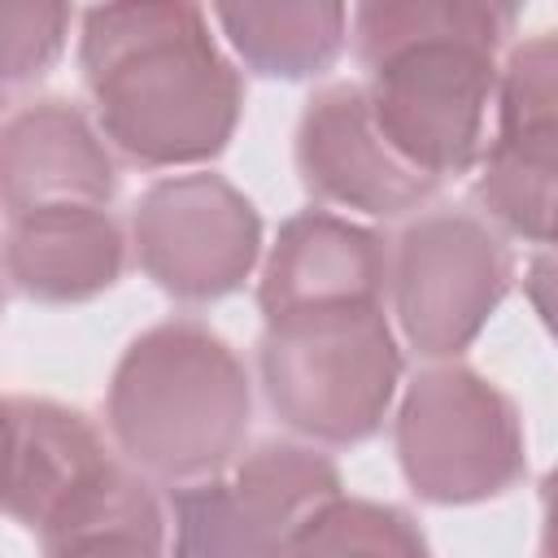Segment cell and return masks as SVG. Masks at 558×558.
Returning a JSON list of instances; mask_svg holds the SVG:
<instances>
[{
  "label": "cell",
  "mask_w": 558,
  "mask_h": 558,
  "mask_svg": "<svg viewBox=\"0 0 558 558\" xmlns=\"http://www.w3.org/2000/svg\"><path fill=\"white\" fill-rule=\"evenodd\" d=\"M523 288H527V301L541 314L545 331L558 340V244H541V253L527 262Z\"/></svg>",
  "instance_id": "obj_19"
},
{
  "label": "cell",
  "mask_w": 558,
  "mask_h": 558,
  "mask_svg": "<svg viewBox=\"0 0 558 558\" xmlns=\"http://www.w3.org/2000/svg\"><path fill=\"white\" fill-rule=\"evenodd\" d=\"M96 131L70 100H35L4 122L0 140V196L4 214L35 205L78 201L109 205L118 166Z\"/></svg>",
  "instance_id": "obj_12"
},
{
  "label": "cell",
  "mask_w": 558,
  "mask_h": 558,
  "mask_svg": "<svg viewBox=\"0 0 558 558\" xmlns=\"http://www.w3.org/2000/svg\"><path fill=\"white\" fill-rule=\"evenodd\" d=\"M514 283V257L488 218L427 209L392 244L388 296L401 340L432 362L475 344Z\"/></svg>",
  "instance_id": "obj_5"
},
{
  "label": "cell",
  "mask_w": 558,
  "mask_h": 558,
  "mask_svg": "<svg viewBox=\"0 0 558 558\" xmlns=\"http://www.w3.org/2000/svg\"><path fill=\"white\" fill-rule=\"evenodd\" d=\"M257 375L270 414L314 445L371 440L401 384V344L384 301H336L266 318Z\"/></svg>",
  "instance_id": "obj_3"
},
{
  "label": "cell",
  "mask_w": 558,
  "mask_h": 558,
  "mask_svg": "<svg viewBox=\"0 0 558 558\" xmlns=\"http://www.w3.org/2000/svg\"><path fill=\"white\" fill-rule=\"evenodd\" d=\"M541 554H558V466L541 484Z\"/></svg>",
  "instance_id": "obj_20"
},
{
  "label": "cell",
  "mask_w": 558,
  "mask_h": 558,
  "mask_svg": "<svg viewBox=\"0 0 558 558\" xmlns=\"http://www.w3.org/2000/svg\"><path fill=\"white\" fill-rule=\"evenodd\" d=\"M392 440L405 484L432 506L501 497L527 471L523 418L514 401L453 357L405 384Z\"/></svg>",
  "instance_id": "obj_4"
},
{
  "label": "cell",
  "mask_w": 558,
  "mask_h": 558,
  "mask_svg": "<svg viewBox=\"0 0 558 558\" xmlns=\"http://www.w3.org/2000/svg\"><path fill=\"white\" fill-rule=\"evenodd\" d=\"M4 436H9L4 510L13 523H22L35 536L96 471L113 462L100 432L78 410L48 397H9Z\"/></svg>",
  "instance_id": "obj_13"
},
{
  "label": "cell",
  "mask_w": 558,
  "mask_h": 558,
  "mask_svg": "<svg viewBox=\"0 0 558 558\" xmlns=\"http://www.w3.org/2000/svg\"><path fill=\"white\" fill-rule=\"evenodd\" d=\"M296 170L310 196L371 218H401L440 187L379 131L366 83L318 87L296 122Z\"/></svg>",
  "instance_id": "obj_9"
},
{
  "label": "cell",
  "mask_w": 558,
  "mask_h": 558,
  "mask_svg": "<svg viewBox=\"0 0 558 558\" xmlns=\"http://www.w3.org/2000/svg\"><path fill=\"white\" fill-rule=\"evenodd\" d=\"M214 17L244 70L283 83L331 70L349 39V0H214Z\"/></svg>",
  "instance_id": "obj_14"
},
{
  "label": "cell",
  "mask_w": 558,
  "mask_h": 558,
  "mask_svg": "<svg viewBox=\"0 0 558 558\" xmlns=\"http://www.w3.org/2000/svg\"><path fill=\"white\" fill-rule=\"evenodd\" d=\"M4 17V83L22 87L52 70L70 35V0H0Z\"/></svg>",
  "instance_id": "obj_18"
},
{
  "label": "cell",
  "mask_w": 558,
  "mask_h": 558,
  "mask_svg": "<svg viewBox=\"0 0 558 558\" xmlns=\"http://www.w3.org/2000/svg\"><path fill=\"white\" fill-rule=\"evenodd\" d=\"M327 453L296 440H266L231 462V475L174 484L179 554H288L292 536L340 493Z\"/></svg>",
  "instance_id": "obj_7"
},
{
  "label": "cell",
  "mask_w": 558,
  "mask_h": 558,
  "mask_svg": "<svg viewBox=\"0 0 558 558\" xmlns=\"http://www.w3.org/2000/svg\"><path fill=\"white\" fill-rule=\"evenodd\" d=\"M497 74V44L427 39L366 65V96L392 148L445 183L484 157Z\"/></svg>",
  "instance_id": "obj_6"
},
{
  "label": "cell",
  "mask_w": 558,
  "mask_h": 558,
  "mask_svg": "<svg viewBox=\"0 0 558 558\" xmlns=\"http://www.w3.org/2000/svg\"><path fill=\"white\" fill-rule=\"evenodd\" d=\"M4 218V279L13 296L78 305L118 283L126 240L105 205L57 201Z\"/></svg>",
  "instance_id": "obj_10"
},
{
  "label": "cell",
  "mask_w": 558,
  "mask_h": 558,
  "mask_svg": "<svg viewBox=\"0 0 558 558\" xmlns=\"http://www.w3.org/2000/svg\"><path fill=\"white\" fill-rule=\"evenodd\" d=\"M545 244H558V231H554V235H549V240H545Z\"/></svg>",
  "instance_id": "obj_22"
},
{
  "label": "cell",
  "mask_w": 558,
  "mask_h": 558,
  "mask_svg": "<svg viewBox=\"0 0 558 558\" xmlns=\"http://www.w3.org/2000/svg\"><path fill=\"white\" fill-rule=\"evenodd\" d=\"M131 244L140 270L166 296L205 305L231 296L253 275L262 257V218L222 174H170L135 201Z\"/></svg>",
  "instance_id": "obj_8"
},
{
  "label": "cell",
  "mask_w": 558,
  "mask_h": 558,
  "mask_svg": "<svg viewBox=\"0 0 558 558\" xmlns=\"http://www.w3.org/2000/svg\"><path fill=\"white\" fill-rule=\"evenodd\" d=\"M105 414L131 466L166 484H192L244 453L253 388L218 331L196 318H166L118 357Z\"/></svg>",
  "instance_id": "obj_2"
},
{
  "label": "cell",
  "mask_w": 558,
  "mask_h": 558,
  "mask_svg": "<svg viewBox=\"0 0 558 558\" xmlns=\"http://www.w3.org/2000/svg\"><path fill=\"white\" fill-rule=\"evenodd\" d=\"M35 541L44 554H161L166 514L148 480L113 458L48 519Z\"/></svg>",
  "instance_id": "obj_15"
},
{
  "label": "cell",
  "mask_w": 558,
  "mask_h": 558,
  "mask_svg": "<svg viewBox=\"0 0 558 558\" xmlns=\"http://www.w3.org/2000/svg\"><path fill=\"white\" fill-rule=\"evenodd\" d=\"M506 22L488 0H353V52L366 65L427 39L501 44Z\"/></svg>",
  "instance_id": "obj_16"
},
{
  "label": "cell",
  "mask_w": 558,
  "mask_h": 558,
  "mask_svg": "<svg viewBox=\"0 0 558 558\" xmlns=\"http://www.w3.org/2000/svg\"><path fill=\"white\" fill-rule=\"evenodd\" d=\"M78 65L105 140L135 166H205L240 126V70L196 0L92 4Z\"/></svg>",
  "instance_id": "obj_1"
},
{
  "label": "cell",
  "mask_w": 558,
  "mask_h": 558,
  "mask_svg": "<svg viewBox=\"0 0 558 558\" xmlns=\"http://www.w3.org/2000/svg\"><path fill=\"white\" fill-rule=\"evenodd\" d=\"M488 4H493V9H497V17L510 26V22L523 13V4H527V0H488Z\"/></svg>",
  "instance_id": "obj_21"
},
{
  "label": "cell",
  "mask_w": 558,
  "mask_h": 558,
  "mask_svg": "<svg viewBox=\"0 0 558 558\" xmlns=\"http://www.w3.org/2000/svg\"><path fill=\"white\" fill-rule=\"evenodd\" d=\"M427 536L401 506L336 493L288 545V554H423Z\"/></svg>",
  "instance_id": "obj_17"
},
{
  "label": "cell",
  "mask_w": 558,
  "mask_h": 558,
  "mask_svg": "<svg viewBox=\"0 0 558 558\" xmlns=\"http://www.w3.org/2000/svg\"><path fill=\"white\" fill-rule=\"evenodd\" d=\"M392 248L362 222L327 209L292 214L262 266L257 310L279 318L288 310L336 305V301H384Z\"/></svg>",
  "instance_id": "obj_11"
}]
</instances>
